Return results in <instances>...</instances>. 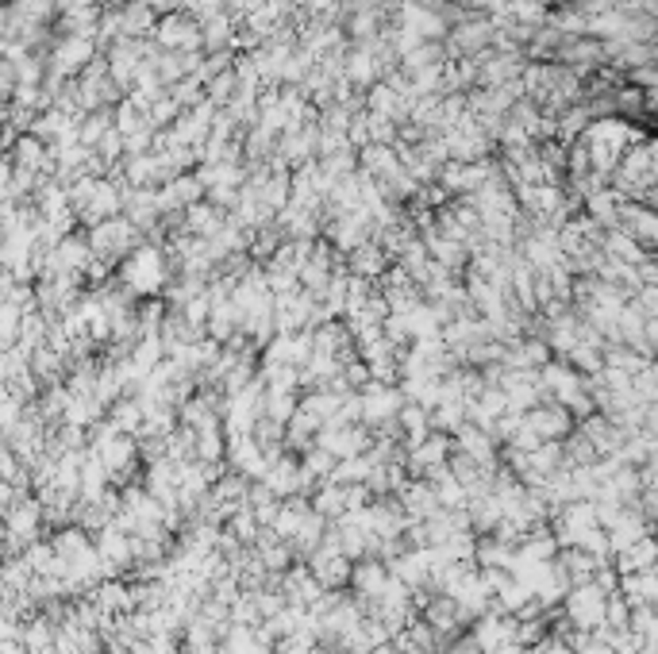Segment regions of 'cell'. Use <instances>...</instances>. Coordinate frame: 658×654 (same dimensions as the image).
Wrapping results in <instances>:
<instances>
[{"label":"cell","mask_w":658,"mask_h":654,"mask_svg":"<svg viewBox=\"0 0 658 654\" xmlns=\"http://www.w3.org/2000/svg\"><path fill=\"white\" fill-rule=\"evenodd\" d=\"M524 424L535 431L543 443H554V439H562L566 431L574 427V419H570V408H566V404L547 401L543 408H531V412L524 416Z\"/></svg>","instance_id":"2"},{"label":"cell","mask_w":658,"mask_h":654,"mask_svg":"<svg viewBox=\"0 0 658 654\" xmlns=\"http://www.w3.org/2000/svg\"><path fill=\"white\" fill-rule=\"evenodd\" d=\"M605 612H608V593L589 581V586H574L566 593V616H570L574 627H585V632H597L605 624Z\"/></svg>","instance_id":"1"},{"label":"cell","mask_w":658,"mask_h":654,"mask_svg":"<svg viewBox=\"0 0 658 654\" xmlns=\"http://www.w3.org/2000/svg\"><path fill=\"white\" fill-rule=\"evenodd\" d=\"M496 654H535V647H524V643H504Z\"/></svg>","instance_id":"9"},{"label":"cell","mask_w":658,"mask_h":654,"mask_svg":"<svg viewBox=\"0 0 658 654\" xmlns=\"http://www.w3.org/2000/svg\"><path fill=\"white\" fill-rule=\"evenodd\" d=\"M135 243V227L123 219H104V224L89 235V247L97 259H120V254Z\"/></svg>","instance_id":"3"},{"label":"cell","mask_w":658,"mask_h":654,"mask_svg":"<svg viewBox=\"0 0 658 654\" xmlns=\"http://www.w3.org/2000/svg\"><path fill=\"white\" fill-rule=\"evenodd\" d=\"M400 505H404V512H408L412 523H427L439 508H443V505H439V493H435L432 482H412L400 493Z\"/></svg>","instance_id":"5"},{"label":"cell","mask_w":658,"mask_h":654,"mask_svg":"<svg viewBox=\"0 0 658 654\" xmlns=\"http://www.w3.org/2000/svg\"><path fill=\"white\" fill-rule=\"evenodd\" d=\"M39 158H43V147H39V139H23V147H20V162L23 166H39Z\"/></svg>","instance_id":"8"},{"label":"cell","mask_w":658,"mask_h":654,"mask_svg":"<svg viewBox=\"0 0 658 654\" xmlns=\"http://www.w3.org/2000/svg\"><path fill=\"white\" fill-rule=\"evenodd\" d=\"M466 4H470V0H466Z\"/></svg>","instance_id":"10"},{"label":"cell","mask_w":658,"mask_h":654,"mask_svg":"<svg viewBox=\"0 0 658 654\" xmlns=\"http://www.w3.org/2000/svg\"><path fill=\"white\" fill-rule=\"evenodd\" d=\"M351 266L358 277H377L381 270H385V251L381 247H369V243H362L358 251H351Z\"/></svg>","instance_id":"7"},{"label":"cell","mask_w":658,"mask_h":654,"mask_svg":"<svg viewBox=\"0 0 658 654\" xmlns=\"http://www.w3.org/2000/svg\"><path fill=\"white\" fill-rule=\"evenodd\" d=\"M389 566L381 562V558H362V562H354V574H351V586H354V597L358 601H377L381 593L389 589Z\"/></svg>","instance_id":"4"},{"label":"cell","mask_w":658,"mask_h":654,"mask_svg":"<svg viewBox=\"0 0 658 654\" xmlns=\"http://www.w3.org/2000/svg\"><path fill=\"white\" fill-rule=\"evenodd\" d=\"M616 562H620L623 574H643V570H654V566H658V543H654V539L631 543L628 551H620Z\"/></svg>","instance_id":"6"}]
</instances>
